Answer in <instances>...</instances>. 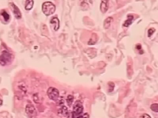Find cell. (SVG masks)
<instances>
[{"mask_svg": "<svg viewBox=\"0 0 158 118\" xmlns=\"http://www.w3.org/2000/svg\"><path fill=\"white\" fill-rule=\"evenodd\" d=\"M11 6L13 8V13L15 14V17L17 19H21V11L20 10L19 8L14 3H12Z\"/></svg>", "mask_w": 158, "mask_h": 118, "instance_id": "obj_6", "label": "cell"}, {"mask_svg": "<svg viewBox=\"0 0 158 118\" xmlns=\"http://www.w3.org/2000/svg\"><path fill=\"white\" fill-rule=\"evenodd\" d=\"M51 24L54 25V29L55 31H57L60 27V21L56 17L52 18L50 21Z\"/></svg>", "mask_w": 158, "mask_h": 118, "instance_id": "obj_8", "label": "cell"}, {"mask_svg": "<svg viewBox=\"0 0 158 118\" xmlns=\"http://www.w3.org/2000/svg\"><path fill=\"white\" fill-rule=\"evenodd\" d=\"M1 15L2 16L3 18L4 19V20L6 22H8L10 19V16L6 11L3 10L1 12Z\"/></svg>", "mask_w": 158, "mask_h": 118, "instance_id": "obj_12", "label": "cell"}, {"mask_svg": "<svg viewBox=\"0 0 158 118\" xmlns=\"http://www.w3.org/2000/svg\"><path fill=\"white\" fill-rule=\"evenodd\" d=\"M109 90L111 89V90H110V92H112V91H113V89H114V84L112 82H110L109 83Z\"/></svg>", "mask_w": 158, "mask_h": 118, "instance_id": "obj_18", "label": "cell"}, {"mask_svg": "<svg viewBox=\"0 0 158 118\" xmlns=\"http://www.w3.org/2000/svg\"><path fill=\"white\" fill-rule=\"evenodd\" d=\"M55 10L56 7L51 2H45L42 5V11L45 15H51L55 13Z\"/></svg>", "mask_w": 158, "mask_h": 118, "instance_id": "obj_1", "label": "cell"}, {"mask_svg": "<svg viewBox=\"0 0 158 118\" xmlns=\"http://www.w3.org/2000/svg\"><path fill=\"white\" fill-rule=\"evenodd\" d=\"M83 111V107L82 102L80 101H77L75 103L73 107V113L74 116H79L82 114Z\"/></svg>", "mask_w": 158, "mask_h": 118, "instance_id": "obj_4", "label": "cell"}, {"mask_svg": "<svg viewBox=\"0 0 158 118\" xmlns=\"http://www.w3.org/2000/svg\"><path fill=\"white\" fill-rule=\"evenodd\" d=\"M12 55L8 52L4 51L0 56V65L5 66L9 64L12 62Z\"/></svg>", "mask_w": 158, "mask_h": 118, "instance_id": "obj_2", "label": "cell"}, {"mask_svg": "<svg viewBox=\"0 0 158 118\" xmlns=\"http://www.w3.org/2000/svg\"><path fill=\"white\" fill-rule=\"evenodd\" d=\"M34 4L33 0H26L25 5V9L26 10H30L32 9Z\"/></svg>", "mask_w": 158, "mask_h": 118, "instance_id": "obj_11", "label": "cell"}, {"mask_svg": "<svg viewBox=\"0 0 158 118\" xmlns=\"http://www.w3.org/2000/svg\"><path fill=\"white\" fill-rule=\"evenodd\" d=\"M47 95L50 99L53 101H56L59 97V92L56 88L51 87L48 89Z\"/></svg>", "mask_w": 158, "mask_h": 118, "instance_id": "obj_3", "label": "cell"}, {"mask_svg": "<svg viewBox=\"0 0 158 118\" xmlns=\"http://www.w3.org/2000/svg\"><path fill=\"white\" fill-rule=\"evenodd\" d=\"M109 1L108 0L102 1L100 4V10L102 13L105 14L106 12L108 9L109 7Z\"/></svg>", "mask_w": 158, "mask_h": 118, "instance_id": "obj_7", "label": "cell"}, {"mask_svg": "<svg viewBox=\"0 0 158 118\" xmlns=\"http://www.w3.org/2000/svg\"><path fill=\"white\" fill-rule=\"evenodd\" d=\"M60 113H61V114H62V115L63 116H67L68 114V109H67V108L65 107V106H63L62 107V108H61V110H60Z\"/></svg>", "mask_w": 158, "mask_h": 118, "instance_id": "obj_13", "label": "cell"}, {"mask_svg": "<svg viewBox=\"0 0 158 118\" xmlns=\"http://www.w3.org/2000/svg\"><path fill=\"white\" fill-rule=\"evenodd\" d=\"M74 101V97L72 95H68L67 99V102L69 106H70Z\"/></svg>", "mask_w": 158, "mask_h": 118, "instance_id": "obj_15", "label": "cell"}, {"mask_svg": "<svg viewBox=\"0 0 158 118\" xmlns=\"http://www.w3.org/2000/svg\"><path fill=\"white\" fill-rule=\"evenodd\" d=\"M25 111L29 117L30 118H36L37 113L36 108L32 104H27L26 106Z\"/></svg>", "mask_w": 158, "mask_h": 118, "instance_id": "obj_5", "label": "cell"}, {"mask_svg": "<svg viewBox=\"0 0 158 118\" xmlns=\"http://www.w3.org/2000/svg\"><path fill=\"white\" fill-rule=\"evenodd\" d=\"M2 103H3V101H2V100H1V99L0 98V106L2 105Z\"/></svg>", "mask_w": 158, "mask_h": 118, "instance_id": "obj_21", "label": "cell"}, {"mask_svg": "<svg viewBox=\"0 0 158 118\" xmlns=\"http://www.w3.org/2000/svg\"><path fill=\"white\" fill-rule=\"evenodd\" d=\"M139 118H151L150 115H149L148 114L145 113L143 114L142 115H141Z\"/></svg>", "mask_w": 158, "mask_h": 118, "instance_id": "obj_19", "label": "cell"}, {"mask_svg": "<svg viewBox=\"0 0 158 118\" xmlns=\"http://www.w3.org/2000/svg\"><path fill=\"white\" fill-rule=\"evenodd\" d=\"M134 19V16L131 15H128V20L125 22H124V24L123 26L124 27H128V26H130L132 23V21Z\"/></svg>", "mask_w": 158, "mask_h": 118, "instance_id": "obj_10", "label": "cell"}, {"mask_svg": "<svg viewBox=\"0 0 158 118\" xmlns=\"http://www.w3.org/2000/svg\"><path fill=\"white\" fill-rule=\"evenodd\" d=\"M155 31V29L154 28H150L148 31V37H150L151 36H152Z\"/></svg>", "mask_w": 158, "mask_h": 118, "instance_id": "obj_16", "label": "cell"}, {"mask_svg": "<svg viewBox=\"0 0 158 118\" xmlns=\"http://www.w3.org/2000/svg\"><path fill=\"white\" fill-rule=\"evenodd\" d=\"M67 116H68V118H74V116H75L73 112L68 113Z\"/></svg>", "mask_w": 158, "mask_h": 118, "instance_id": "obj_20", "label": "cell"}, {"mask_svg": "<svg viewBox=\"0 0 158 118\" xmlns=\"http://www.w3.org/2000/svg\"><path fill=\"white\" fill-rule=\"evenodd\" d=\"M113 21V18L112 17H108L106 19V20L104 21V28L106 29H108L111 25V22H112Z\"/></svg>", "mask_w": 158, "mask_h": 118, "instance_id": "obj_9", "label": "cell"}, {"mask_svg": "<svg viewBox=\"0 0 158 118\" xmlns=\"http://www.w3.org/2000/svg\"><path fill=\"white\" fill-rule=\"evenodd\" d=\"M151 109L155 113H158V104L154 103L151 105Z\"/></svg>", "mask_w": 158, "mask_h": 118, "instance_id": "obj_14", "label": "cell"}, {"mask_svg": "<svg viewBox=\"0 0 158 118\" xmlns=\"http://www.w3.org/2000/svg\"><path fill=\"white\" fill-rule=\"evenodd\" d=\"M76 118H89V115L88 113H85L82 115H80Z\"/></svg>", "mask_w": 158, "mask_h": 118, "instance_id": "obj_17", "label": "cell"}]
</instances>
